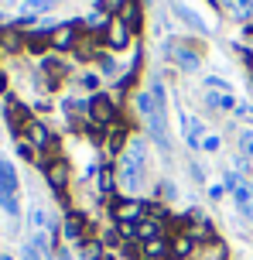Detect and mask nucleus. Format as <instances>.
<instances>
[{
	"label": "nucleus",
	"mask_w": 253,
	"mask_h": 260,
	"mask_svg": "<svg viewBox=\"0 0 253 260\" xmlns=\"http://www.w3.org/2000/svg\"><path fill=\"white\" fill-rule=\"evenodd\" d=\"M144 161H147V141L144 137H130L127 151L120 154V165H117V182L123 185V192H137L140 182H144Z\"/></svg>",
	"instance_id": "1"
},
{
	"label": "nucleus",
	"mask_w": 253,
	"mask_h": 260,
	"mask_svg": "<svg viewBox=\"0 0 253 260\" xmlns=\"http://www.w3.org/2000/svg\"><path fill=\"white\" fill-rule=\"evenodd\" d=\"M86 120L96 123V127H110V123L117 120V103H113V96H106V92L89 96V103H86Z\"/></svg>",
	"instance_id": "2"
},
{
	"label": "nucleus",
	"mask_w": 253,
	"mask_h": 260,
	"mask_svg": "<svg viewBox=\"0 0 253 260\" xmlns=\"http://www.w3.org/2000/svg\"><path fill=\"white\" fill-rule=\"evenodd\" d=\"M168 58H171L182 72H199V65H202V58H199V52H192V48H185V45H178V41H168Z\"/></svg>",
	"instance_id": "3"
},
{
	"label": "nucleus",
	"mask_w": 253,
	"mask_h": 260,
	"mask_svg": "<svg viewBox=\"0 0 253 260\" xmlns=\"http://www.w3.org/2000/svg\"><path fill=\"white\" fill-rule=\"evenodd\" d=\"M147 216V202L140 199H120L113 202V222H137Z\"/></svg>",
	"instance_id": "4"
},
{
	"label": "nucleus",
	"mask_w": 253,
	"mask_h": 260,
	"mask_svg": "<svg viewBox=\"0 0 253 260\" xmlns=\"http://www.w3.org/2000/svg\"><path fill=\"white\" fill-rule=\"evenodd\" d=\"M130 27L123 24L120 17H113V21H110L106 24V31H103V45H106L110 52H120V48H127V45H130Z\"/></svg>",
	"instance_id": "5"
},
{
	"label": "nucleus",
	"mask_w": 253,
	"mask_h": 260,
	"mask_svg": "<svg viewBox=\"0 0 253 260\" xmlns=\"http://www.w3.org/2000/svg\"><path fill=\"white\" fill-rule=\"evenodd\" d=\"M21 137H24V141H31V147H34V151H52V147H55L52 130L45 127L41 120H31V123L21 130Z\"/></svg>",
	"instance_id": "6"
},
{
	"label": "nucleus",
	"mask_w": 253,
	"mask_h": 260,
	"mask_svg": "<svg viewBox=\"0 0 253 260\" xmlns=\"http://www.w3.org/2000/svg\"><path fill=\"white\" fill-rule=\"evenodd\" d=\"M127 144H130V127L123 123V120H113L106 127V147L110 154H123L127 151Z\"/></svg>",
	"instance_id": "7"
},
{
	"label": "nucleus",
	"mask_w": 253,
	"mask_h": 260,
	"mask_svg": "<svg viewBox=\"0 0 253 260\" xmlns=\"http://www.w3.org/2000/svg\"><path fill=\"white\" fill-rule=\"evenodd\" d=\"M147 130H151V137H154L161 147L171 144V137H168V106H158V110L147 117Z\"/></svg>",
	"instance_id": "8"
},
{
	"label": "nucleus",
	"mask_w": 253,
	"mask_h": 260,
	"mask_svg": "<svg viewBox=\"0 0 253 260\" xmlns=\"http://www.w3.org/2000/svg\"><path fill=\"white\" fill-rule=\"evenodd\" d=\"M52 48L55 52H68V48H76V41H79V27L76 24H58L52 27Z\"/></svg>",
	"instance_id": "9"
},
{
	"label": "nucleus",
	"mask_w": 253,
	"mask_h": 260,
	"mask_svg": "<svg viewBox=\"0 0 253 260\" xmlns=\"http://www.w3.org/2000/svg\"><path fill=\"white\" fill-rule=\"evenodd\" d=\"M45 178H48V185H52V192L65 195V188H68V165L62 161V157H55L52 165L45 168Z\"/></svg>",
	"instance_id": "10"
},
{
	"label": "nucleus",
	"mask_w": 253,
	"mask_h": 260,
	"mask_svg": "<svg viewBox=\"0 0 253 260\" xmlns=\"http://www.w3.org/2000/svg\"><path fill=\"white\" fill-rule=\"evenodd\" d=\"M62 233L68 236V240H86L89 236V222H86V216L82 212H65V219H62Z\"/></svg>",
	"instance_id": "11"
},
{
	"label": "nucleus",
	"mask_w": 253,
	"mask_h": 260,
	"mask_svg": "<svg viewBox=\"0 0 253 260\" xmlns=\"http://www.w3.org/2000/svg\"><path fill=\"white\" fill-rule=\"evenodd\" d=\"M140 260H171V240L158 236V240L140 243Z\"/></svg>",
	"instance_id": "12"
},
{
	"label": "nucleus",
	"mask_w": 253,
	"mask_h": 260,
	"mask_svg": "<svg viewBox=\"0 0 253 260\" xmlns=\"http://www.w3.org/2000/svg\"><path fill=\"white\" fill-rule=\"evenodd\" d=\"M158 236H164V219H158V216H144V219H137V240H140V243L158 240Z\"/></svg>",
	"instance_id": "13"
},
{
	"label": "nucleus",
	"mask_w": 253,
	"mask_h": 260,
	"mask_svg": "<svg viewBox=\"0 0 253 260\" xmlns=\"http://www.w3.org/2000/svg\"><path fill=\"white\" fill-rule=\"evenodd\" d=\"M192 219H199V216H192ZM185 233L199 243V247H205V243H212L215 240V230H212V222L209 219H199V222H188L185 226Z\"/></svg>",
	"instance_id": "14"
},
{
	"label": "nucleus",
	"mask_w": 253,
	"mask_h": 260,
	"mask_svg": "<svg viewBox=\"0 0 253 260\" xmlns=\"http://www.w3.org/2000/svg\"><path fill=\"white\" fill-rule=\"evenodd\" d=\"M117 17H120L130 31H140V24H144V11H140V4H137V0H123V7H120Z\"/></svg>",
	"instance_id": "15"
},
{
	"label": "nucleus",
	"mask_w": 253,
	"mask_h": 260,
	"mask_svg": "<svg viewBox=\"0 0 253 260\" xmlns=\"http://www.w3.org/2000/svg\"><path fill=\"white\" fill-rule=\"evenodd\" d=\"M195 250H199V243H195L188 233H174L171 236V257L188 260V257H195Z\"/></svg>",
	"instance_id": "16"
},
{
	"label": "nucleus",
	"mask_w": 253,
	"mask_h": 260,
	"mask_svg": "<svg viewBox=\"0 0 253 260\" xmlns=\"http://www.w3.org/2000/svg\"><path fill=\"white\" fill-rule=\"evenodd\" d=\"M0 195H17V171L7 157H0Z\"/></svg>",
	"instance_id": "17"
},
{
	"label": "nucleus",
	"mask_w": 253,
	"mask_h": 260,
	"mask_svg": "<svg viewBox=\"0 0 253 260\" xmlns=\"http://www.w3.org/2000/svg\"><path fill=\"white\" fill-rule=\"evenodd\" d=\"M223 4V11L229 17H236V21H250L253 17V0H219Z\"/></svg>",
	"instance_id": "18"
},
{
	"label": "nucleus",
	"mask_w": 253,
	"mask_h": 260,
	"mask_svg": "<svg viewBox=\"0 0 253 260\" xmlns=\"http://www.w3.org/2000/svg\"><path fill=\"white\" fill-rule=\"evenodd\" d=\"M185 141H188V147H192V151H195V147H202V141H205V123H202V120L185 117Z\"/></svg>",
	"instance_id": "19"
},
{
	"label": "nucleus",
	"mask_w": 253,
	"mask_h": 260,
	"mask_svg": "<svg viewBox=\"0 0 253 260\" xmlns=\"http://www.w3.org/2000/svg\"><path fill=\"white\" fill-rule=\"evenodd\" d=\"M233 199H236V209H240L246 219H253V185H240L236 192H233Z\"/></svg>",
	"instance_id": "20"
},
{
	"label": "nucleus",
	"mask_w": 253,
	"mask_h": 260,
	"mask_svg": "<svg viewBox=\"0 0 253 260\" xmlns=\"http://www.w3.org/2000/svg\"><path fill=\"white\" fill-rule=\"evenodd\" d=\"M96 178H99V195H103V199L120 185V182H117V168H113V165H99V175H96Z\"/></svg>",
	"instance_id": "21"
},
{
	"label": "nucleus",
	"mask_w": 253,
	"mask_h": 260,
	"mask_svg": "<svg viewBox=\"0 0 253 260\" xmlns=\"http://www.w3.org/2000/svg\"><path fill=\"white\" fill-rule=\"evenodd\" d=\"M45 72H48V89H58V82L65 79V62H58V58H45Z\"/></svg>",
	"instance_id": "22"
},
{
	"label": "nucleus",
	"mask_w": 253,
	"mask_h": 260,
	"mask_svg": "<svg viewBox=\"0 0 253 260\" xmlns=\"http://www.w3.org/2000/svg\"><path fill=\"white\" fill-rule=\"evenodd\" d=\"M133 106H137V113L147 120L154 110H158V100H154V92H151V89H140V92H137V100H133Z\"/></svg>",
	"instance_id": "23"
},
{
	"label": "nucleus",
	"mask_w": 253,
	"mask_h": 260,
	"mask_svg": "<svg viewBox=\"0 0 253 260\" xmlns=\"http://www.w3.org/2000/svg\"><path fill=\"white\" fill-rule=\"evenodd\" d=\"M205 106H212V110H236L240 103L229 92H205Z\"/></svg>",
	"instance_id": "24"
},
{
	"label": "nucleus",
	"mask_w": 253,
	"mask_h": 260,
	"mask_svg": "<svg viewBox=\"0 0 253 260\" xmlns=\"http://www.w3.org/2000/svg\"><path fill=\"white\" fill-rule=\"evenodd\" d=\"M0 48H4V52H21V48H24V38H21L14 27H4V31H0Z\"/></svg>",
	"instance_id": "25"
},
{
	"label": "nucleus",
	"mask_w": 253,
	"mask_h": 260,
	"mask_svg": "<svg viewBox=\"0 0 253 260\" xmlns=\"http://www.w3.org/2000/svg\"><path fill=\"white\" fill-rule=\"evenodd\" d=\"M174 14H178V17H182V21H185L188 27H195V31H205V21H202L199 14H192L188 7H182V4H174Z\"/></svg>",
	"instance_id": "26"
},
{
	"label": "nucleus",
	"mask_w": 253,
	"mask_h": 260,
	"mask_svg": "<svg viewBox=\"0 0 253 260\" xmlns=\"http://www.w3.org/2000/svg\"><path fill=\"white\" fill-rule=\"evenodd\" d=\"M240 157L253 161V127H243L240 130Z\"/></svg>",
	"instance_id": "27"
},
{
	"label": "nucleus",
	"mask_w": 253,
	"mask_h": 260,
	"mask_svg": "<svg viewBox=\"0 0 253 260\" xmlns=\"http://www.w3.org/2000/svg\"><path fill=\"white\" fill-rule=\"evenodd\" d=\"M240 185H246V182H243V175H240V171H233V168H229L226 175H223V188H226V192H236Z\"/></svg>",
	"instance_id": "28"
},
{
	"label": "nucleus",
	"mask_w": 253,
	"mask_h": 260,
	"mask_svg": "<svg viewBox=\"0 0 253 260\" xmlns=\"http://www.w3.org/2000/svg\"><path fill=\"white\" fill-rule=\"evenodd\" d=\"M205 260H226V243H219V240L205 243Z\"/></svg>",
	"instance_id": "29"
},
{
	"label": "nucleus",
	"mask_w": 253,
	"mask_h": 260,
	"mask_svg": "<svg viewBox=\"0 0 253 260\" xmlns=\"http://www.w3.org/2000/svg\"><path fill=\"white\" fill-rule=\"evenodd\" d=\"M205 89H209V92H226L229 82H226V79H219V76H209V79H205Z\"/></svg>",
	"instance_id": "30"
},
{
	"label": "nucleus",
	"mask_w": 253,
	"mask_h": 260,
	"mask_svg": "<svg viewBox=\"0 0 253 260\" xmlns=\"http://www.w3.org/2000/svg\"><path fill=\"white\" fill-rule=\"evenodd\" d=\"M219 147H223V137H219V134H209V137L202 141V151H209V154H215Z\"/></svg>",
	"instance_id": "31"
},
{
	"label": "nucleus",
	"mask_w": 253,
	"mask_h": 260,
	"mask_svg": "<svg viewBox=\"0 0 253 260\" xmlns=\"http://www.w3.org/2000/svg\"><path fill=\"white\" fill-rule=\"evenodd\" d=\"M31 226H38V230H41V226H48V216H45V209H41V206L31 209Z\"/></svg>",
	"instance_id": "32"
},
{
	"label": "nucleus",
	"mask_w": 253,
	"mask_h": 260,
	"mask_svg": "<svg viewBox=\"0 0 253 260\" xmlns=\"http://www.w3.org/2000/svg\"><path fill=\"white\" fill-rule=\"evenodd\" d=\"M48 7H52V0H31V4H27V14L34 17V14H45Z\"/></svg>",
	"instance_id": "33"
},
{
	"label": "nucleus",
	"mask_w": 253,
	"mask_h": 260,
	"mask_svg": "<svg viewBox=\"0 0 253 260\" xmlns=\"http://www.w3.org/2000/svg\"><path fill=\"white\" fill-rule=\"evenodd\" d=\"M158 195H161V199H168V202H171L174 195H178V188H174V182H161V188H158Z\"/></svg>",
	"instance_id": "34"
},
{
	"label": "nucleus",
	"mask_w": 253,
	"mask_h": 260,
	"mask_svg": "<svg viewBox=\"0 0 253 260\" xmlns=\"http://www.w3.org/2000/svg\"><path fill=\"white\" fill-rule=\"evenodd\" d=\"M0 206H4V212L17 216V199H14V195H0Z\"/></svg>",
	"instance_id": "35"
},
{
	"label": "nucleus",
	"mask_w": 253,
	"mask_h": 260,
	"mask_svg": "<svg viewBox=\"0 0 253 260\" xmlns=\"http://www.w3.org/2000/svg\"><path fill=\"white\" fill-rule=\"evenodd\" d=\"M82 86H86V89H89V92L96 96V86H99V76H93V72H86V76H82Z\"/></svg>",
	"instance_id": "36"
},
{
	"label": "nucleus",
	"mask_w": 253,
	"mask_h": 260,
	"mask_svg": "<svg viewBox=\"0 0 253 260\" xmlns=\"http://www.w3.org/2000/svg\"><path fill=\"white\" fill-rule=\"evenodd\" d=\"M99 58H103V72L113 76V72H117V58H113V55H99Z\"/></svg>",
	"instance_id": "37"
},
{
	"label": "nucleus",
	"mask_w": 253,
	"mask_h": 260,
	"mask_svg": "<svg viewBox=\"0 0 253 260\" xmlns=\"http://www.w3.org/2000/svg\"><path fill=\"white\" fill-rule=\"evenodd\" d=\"M223 195H226L223 185H212V188H209V199H223Z\"/></svg>",
	"instance_id": "38"
},
{
	"label": "nucleus",
	"mask_w": 253,
	"mask_h": 260,
	"mask_svg": "<svg viewBox=\"0 0 253 260\" xmlns=\"http://www.w3.org/2000/svg\"><path fill=\"white\" fill-rule=\"evenodd\" d=\"M236 113H240V117H250L253 106H250V103H240V106H236Z\"/></svg>",
	"instance_id": "39"
},
{
	"label": "nucleus",
	"mask_w": 253,
	"mask_h": 260,
	"mask_svg": "<svg viewBox=\"0 0 253 260\" xmlns=\"http://www.w3.org/2000/svg\"><path fill=\"white\" fill-rule=\"evenodd\" d=\"M24 260H41V253H38L34 247H27V250H24Z\"/></svg>",
	"instance_id": "40"
},
{
	"label": "nucleus",
	"mask_w": 253,
	"mask_h": 260,
	"mask_svg": "<svg viewBox=\"0 0 253 260\" xmlns=\"http://www.w3.org/2000/svg\"><path fill=\"white\" fill-rule=\"evenodd\" d=\"M7 89V76H4V72H0V92Z\"/></svg>",
	"instance_id": "41"
},
{
	"label": "nucleus",
	"mask_w": 253,
	"mask_h": 260,
	"mask_svg": "<svg viewBox=\"0 0 253 260\" xmlns=\"http://www.w3.org/2000/svg\"><path fill=\"white\" fill-rule=\"evenodd\" d=\"M171 260H178V257H171Z\"/></svg>",
	"instance_id": "42"
}]
</instances>
